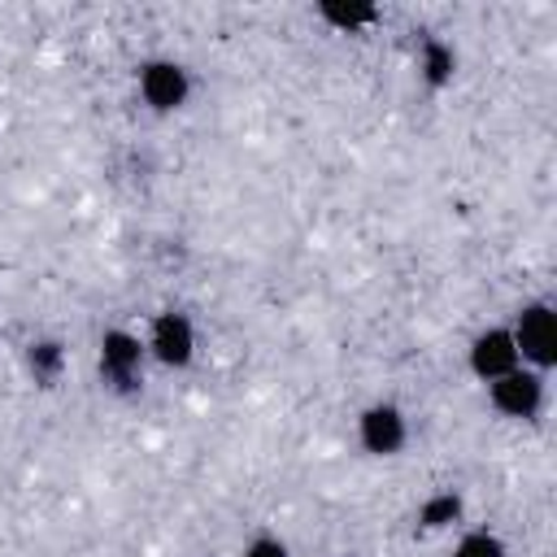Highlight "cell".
I'll use <instances>...</instances> for the list:
<instances>
[{"mask_svg": "<svg viewBox=\"0 0 557 557\" xmlns=\"http://www.w3.org/2000/svg\"><path fill=\"white\" fill-rule=\"evenodd\" d=\"M466 366H470V374H474L483 387H487L492 379L518 370L522 361H518V348H513L509 326H483V331L470 339V348H466Z\"/></svg>", "mask_w": 557, "mask_h": 557, "instance_id": "cell-7", "label": "cell"}, {"mask_svg": "<svg viewBox=\"0 0 557 557\" xmlns=\"http://www.w3.org/2000/svg\"><path fill=\"white\" fill-rule=\"evenodd\" d=\"M318 22H326L335 35H361V30H370L383 13H379V4H370V0H318Z\"/></svg>", "mask_w": 557, "mask_h": 557, "instance_id": "cell-9", "label": "cell"}, {"mask_svg": "<svg viewBox=\"0 0 557 557\" xmlns=\"http://www.w3.org/2000/svg\"><path fill=\"white\" fill-rule=\"evenodd\" d=\"M135 91L148 113H178L191 96V74L174 57H148L135 65Z\"/></svg>", "mask_w": 557, "mask_h": 557, "instance_id": "cell-3", "label": "cell"}, {"mask_svg": "<svg viewBox=\"0 0 557 557\" xmlns=\"http://www.w3.org/2000/svg\"><path fill=\"white\" fill-rule=\"evenodd\" d=\"M487 405L509 422H535L540 409H544V374L518 366V370L492 379L487 383Z\"/></svg>", "mask_w": 557, "mask_h": 557, "instance_id": "cell-5", "label": "cell"}, {"mask_svg": "<svg viewBox=\"0 0 557 557\" xmlns=\"http://www.w3.org/2000/svg\"><path fill=\"white\" fill-rule=\"evenodd\" d=\"M144 361H148V348H144V335L126 331V326H109L100 331V344H96V370L104 379L109 392L117 396H135L144 387Z\"/></svg>", "mask_w": 557, "mask_h": 557, "instance_id": "cell-1", "label": "cell"}, {"mask_svg": "<svg viewBox=\"0 0 557 557\" xmlns=\"http://www.w3.org/2000/svg\"><path fill=\"white\" fill-rule=\"evenodd\" d=\"M418 527L422 531H453L461 518H466V496L457 492V487H440V492H431V496H422V505H418Z\"/></svg>", "mask_w": 557, "mask_h": 557, "instance_id": "cell-10", "label": "cell"}, {"mask_svg": "<svg viewBox=\"0 0 557 557\" xmlns=\"http://www.w3.org/2000/svg\"><path fill=\"white\" fill-rule=\"evenodd\" d=\"M144 348H148V361L165 370H187L196 361V322L183 309H161L148 318Z\"/></svg>", "mask_w": 557, "mask_h": 557, "instance_id": "cell-4", "label": "cell"}, {"mask_svg": "<svg viewBox=\"0 0 557 557\" xmlns=\"http://www.w3.org/2000/svg\"><path fill=\"white\" fill-rule=\"evenodd\" d=\"M418 78L431 87V91H444V87H453V78H457V48L448 44V39H440V35H426L422 44H418Z\"/></svg>", "mask_w": 557, "mask_h": 557, "instance_id": "cell-8", "label": "cell"}, {"mask_svg": "<svg viewBox=\"0 0 557 557\" xmlns=\"http://www.w3.org/2000/svg\"><path fill=\"white\" fill-rule=\"evenodd\" d=\"M448 557H509V544L492 527H470V531L457 535Z\"/></svg>", "mask_w": 557, "mask_h": 557, "instance_id": "cell-12", "label": "cell"}, {"mask_svg": "<svg viewBox=\"0 0 557 557\" xmlns=\"http://www.w3.org/2000/svg\"><path fill=\"white\" fill-rule=\"evenodd\" d=\"M239 557H292V548H287V540H278V535L261 531V535H252V540L244 544V553H239Z\"/></svg>", "mask_w": 557, "mask_h": 557, "instance_id": "cell-13", "label": "cell"}, {"mask_svg": "<svg viewBox=\"0 0 557 557\" xmlns=\"http://www.w3.org/2000/svg\"><path fill=\"white\" fill-rule=\"evenodd\" d=\"M509 335H513V348H518V361L527 370H540L548 374L557 366V309L548 300H527L518 305L513 322H505Z\"/></svg>", "mask_w": 557, "mask_h": 557, "instance_id": "cell-2", "label": "cell"}, {"mask_svg": "<svg viewBox=\"0 0 557 557\" xmlns=\"http://www.w3.org/2000/svg\"><path fill=\"white\" fill-rule=\"evenodd\" d=\"M357 444L370 457H396L409 444V418L396 400H370L357 413Z\"/></svg>", "mask_w": 557, "mask_h": 557, "instance_id": "cell-6", "label": "cell"}, {"mask_svg": "<svg viewBox=\"0 0 557 557\" xmlns=\"http://www.w3.org/2000/svg\"><path fill=\"white\" fill-rule=\"evenodd\" d=\"M65 344L61 339H30L26 344V370L39 387H52L61 374H65Z\"/></svg>", "mask_w": 557, "mask_h": 557, "instance_id": "cell-11", "label": "cell"}]
</instances>
